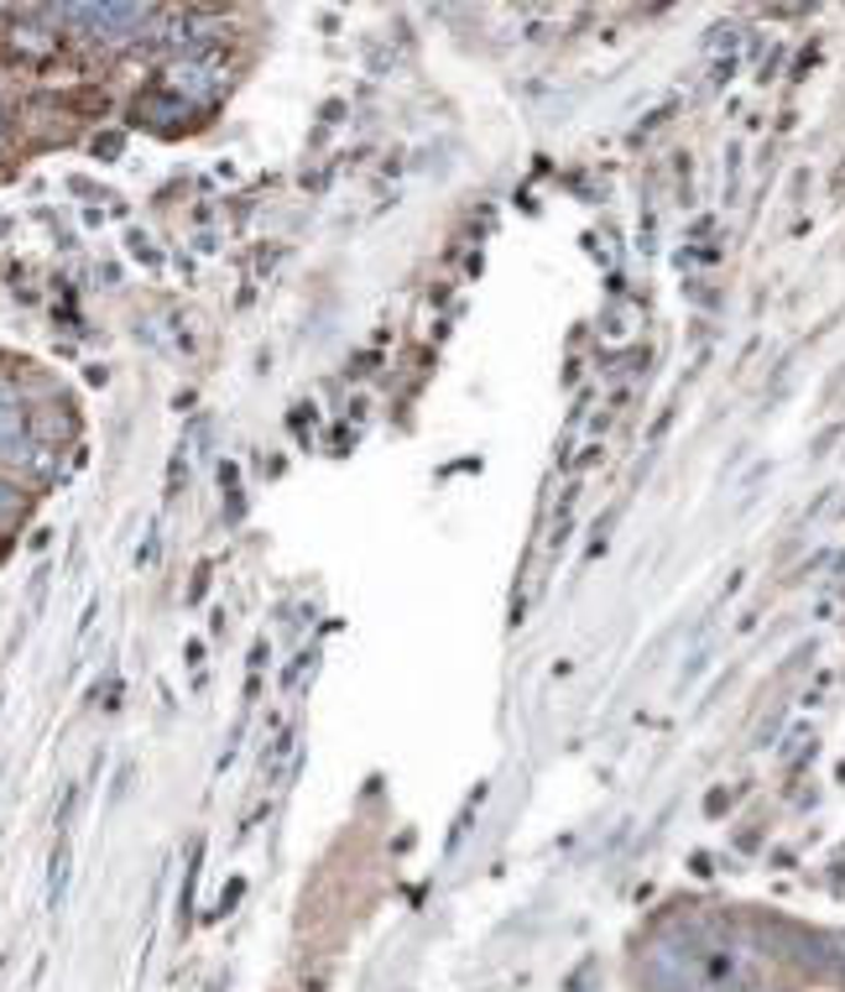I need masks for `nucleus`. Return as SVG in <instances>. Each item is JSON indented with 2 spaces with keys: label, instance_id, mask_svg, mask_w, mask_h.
I'll use <instances>...</instances> for the list:
<instances>
[{
  "label": "nucleus",
  "instance_id": "obj_1",
  "mask_svg": "<svg viewBox=\"0 0 845 992\" xmlns=\"http://www.w3.org/2000/svg\"><path fill=\"white\" fill-rule=\"evenodd\" d=\"M69 22L94 26V37H126V26H141L146 11L141 5H73Z\"/></svg>",
  "mask_w": 845,
  "mask_h": 992
},
{
  "label": "nucleus",
  "instance_id": "obj_2",
  "mask_svg": "<svg viewBox=\"0 0 845 992\" xmlns=\"http://www.w3.org/2000/svg\"><path fill=\"white\" fill-rule=\"evenodd\" d=\"M5 512H16V492H11V486H0V518H5Z\"/></svg>",
  "mask_w": 845,
  "mask_h": 992
}]
</instances>
